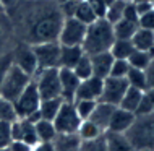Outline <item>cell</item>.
I'll list each match as a JSON object with an SVG mask.
<instances>
[{
    "label": "cell",
    "instance_id": "6da1fadb",
    "mask_svg": "<svg viewBox=\"0 0 154 151\" xmlns=\"http://www.w3.org/2000/svg\"><path fill=\"white\" fill-rule=\"evenodd\" d=\"M7 13L11 15V28L24 44L57 41L63 23L60 7L52 0H20Z\"/></svg>",
    "mask_w": 154,
    "mask_h": 151
},
{
    "label": "cell",
    "instance_id": "7a4b0ae2",
    "mask_svg": "<svg viewBox=\"0 0 154 151\" xmlns=\"http://www.w3.org/2000/svg\"><path fill=\"white\" fill-rule=\"evenodd\" d=\"M114 41H115V34H114L112 23H109L106 18H97L96 21L88 24L86 36H85L81 47L85 50V54L93 55V54L110 50Z\"/></svg>",
    "mask_w": 154,
    "mask_h": 151
},
{
    "label": "cell",
    "instance_id": "e575fe53",
    "mask_svg": "<svg viewBox=\"0 0 154 151\" xmlns=\"http://www.w3.org/2000/svg\"><path fill=\"white\" fill-rule=\"evenodd\" d=\"M80 151H107V143H106V133L94 140H86L81 141Z\"/></svg>",
    "mask_w": 154,
    "mask_h": 151
},
{
    "label": "cell",
    "instance_id": "1f68e13d",
    "mask_svg": "<svg viewBox=\"0 0 154 151\" xmlns=\"http://www.w3.org/2000/svg\"><path fill=\"white\" fill-rule=\"evenodd\" d=\"M73 72L80 80H86L89 77H93V65H91V57L88 54H85L80 60L76 62V65L73 67Z\"/></svg>",
    "mask_w": 154,
    "mask_h": 151
},
{
    "label": "cell",
    "instance_id": "d590c367",
    "mask_svg": "<svg viewBox=\"0 0 154 151\" xmlns=\"http://www.w3.org/2000/svg\"><path fill=\"white\" fill-rule=\"evenodd\" d=\"M130 70V64L127 58H114L110 67V73L109 77H117V78H125Z\"/></svg>",
    "mask_w": 154,
    "mask_h": 151
},
{
    "label": "cell",
    "instance_id": "ac0fdd59",
    "mask_svg": "<svg viewBox=\"0 0 154 151\" xmlns=\"http://www.w3.org/2000/svg\"><path fill=\"white\" fill-rule=\"evenodd\" d=\"M117 106H112V104H107V102H102V101H97L96 104L93 114H91L89 120L97 125L102 132H107V127H109V120H110V115L114 112V109Z\"/></svg>",
    "mask_w": 154,
    "mask_h": 151
},
{
    "label": "cell",
    "instance_id": "f907efd6",
    "mask_svg": "<svg viewBox=\"0 0 154 151\" xmlns=\"http://www.w3.org/2000/svg\"><path fill=\"white\" fill-rule=\"evenodd\" d=\"M133 2H151V0H133Z\"/></svg>",
    "mask_w": 154,
    "mask_h": 151
},
{
    "label": "cell",
    "instance_id": "2e32d148",
    "mask_svg": "<svg viewBox=\"0 0 154 151\" xmlns=\"http://www.w3.org/2000/svg\"><path fill=\"white\" fill-rule=\"evenodd\" d=\"M91 57V65H93V75L99 78H107L110 73V67L112 62H114V57L112 54L107 50V52H99V54H93Z\"/></svg>",
    "mask_w": 154,
    "mask_h": 151
},
{
    "label": "cell",
    "instance_id": "484cf974",
    "mask_svg": "<svg viewBox=\"0 0 154 151\" xmlns=\"http://www.w3.org/2000/svg\"><path fill=\"white\" fill-rule=\"evenodd\" d=\"M63 102L62 98H51V99H41V106H39V114L42 119L54 120V117L57 115L59 109Z\"/></svg>",
    "mask_w": 154,
    "mask_h": 151
},
{
    "label": "cell",
    "instance_id": "e0dca14e",
    "mask_svg": "<svg viewBox=\"0 0 154 151\" xmlns=\"http://www.w3.org/2000/svg\"><path fill=\"white\" fill-rule=\"evenodd\" d=\"M83 55H85V50H83L81 46H62L60 44L59 67L60 68H73Z\"/></svg>",
    "mask_w": 154,
    "mask_h": 151
},
{
    "label": "cell",
    "instance_id": "4fadbf2b",
    "mask_svg": "<svg viewBox=\"0 0 154 151\" xmlns=\"http://www.w3.org/2000/svg\"><path fill=\"white\" fill-rule=\"evenodd\" d=\"M135 117H136L135 112H130V111H127V109H122V107L117 106L114 109V112H112V115H110L107 132H112V133H127V130L131 127Z\"/></svg>",
    "mask_w": 154,
    "mask_h": 151
},
{
    "label": "cell",
    "instance_id": "5b68a950",
    "mask_svg": "<svg viewBox=\"0 0 154 151\" xmlns=\"http://www.w3.org/2000/svg\"><path fill=\"white\" fill-rule=\"evenodd\" d=\"M41 106V94L36 88L34 80L26 86V90L13 101V109L16 119H28V117L34 115L39 111Z\"/></svg>",
    "mask_w": 154,
    "mask_h": 151
},
{
    "label": "cell",
    "instance_id": "c3c4849f",
    "mask_svg": "<svg viewBox=\"0 0 154 151\" xmlns=\"http://www.w3.org/2000/svg\"><path fill=\"white\" fill-rule=\"evenodd\" d=\"M136 151H154V149H149V148H143V149H136Z\"/></svg>",
    "mask_w": 154,
    "mask_h": 151
},
{
    "label": "cell",
    "instance_id": "ee69618b",
    "mask_svg": "<svg viewBox=\"0 0 154 151\" xmlns=\"http://www.w3.org/2000/svg\"><path fill=\"white\" fill-rule=\"evenodd\" d=\"M32 151H55V146H54L52 141H39Z\"/></svg>",
    "mask_w": 154,
    "mask_h": 151
},
{
    "label": "cell",
    "instance_id": "4316f807",
    "mask_svg": "<svg viewBox=\"0 0 154 151\" xmlns=\"http://www.w3.org/2000/svg\"><path fill=\"white\" fill-rule=\"evenodd\" d=\"M73 16L76 20H80L81 23H85L86 26L97 20V15L94 13L93 7H91V3L88 2V0H80V2H78L76 10H75V15Z\"/></svg>",
    "mask_w": 154,
    "mask_h": 151
},
{
    "label": "cell",
    "instance_id": "8d00e7d4",
    "mask_svg": "<svg viewBox=\"0 0 154 151\" xmlns=\"http://www.w3.org/2000/svg\"><path fill=\"white\" fill-rule=\"evenodd\" d=\"M16 119L13 104L10 101H7L3 96H0V120H5V122H13Z\"/></svg>",
    "mask_w": 154,
    "mask_h": 151
},
{
    "label": "cell",
    "instance_id": "7bdbcfd3",
    "mask_svg": "<svg viewBox=\"0 0 154 151\" xmlns=\"http://www.w3.org/2000/svg\"><path fill=\"white\" fill-rule=\"evenodd\" d=\"M144 75H146V85L148 88H154V58L151 60L146 68H144ZM146 88V90H148Z\"/></svg>",
    "mask_w": 154,
    "mask_h": 151
},
{
    "label": "cell",
    "instance_id": "277c9868",
    "mask_svg": "<svg viewBox=\"0 0 154 151\" xmlns=\"http://www.w3.org/2000/svg\"><path fill=\"white\" fill-rule=\"evenodd\" d=\"M31 81H32L31 75H28L20 67L11 64V67L8 68V72L3 77L2 85H0V96H3L7 101H10L13 104V101L26 90V86Z\"/></svg>",
    "mask_w": 154,
    "mask_h": 151
},
{
    "label": "cell",
    "instance_id": "b9f144b4",
    "mask_svg": "<svg viewBox=\"0 0 154 151\" xmlns=\"http://www.w3.org/2000/svg\"><path fill=\"white\" fill-rule=\"evenodd\" d=\"M8 146H10L11 151H32V148H34V146L24 143L21 140H11L10 143H8Z\"/></svg>",
    "mask_w": 154,
    "mask_h": 151
},
{
    "label": "cell",
    "instance_id": "f6af8a7d",
    "mask_svg": "<svg viewBox=\"0 0 154 151\" xmlns=\"http://www.w3.org/2000/svg\"><path fill=\"white\" fill-rule=\"evenodd\" d=\"M18 2H20V0H0V5L3 7V10H5V13H7V11L11 10V8H13Z\"/></svg>",
    "mask_w": 154,
    "mask_h": 151
},
{
    "label": "cell",
    "instance_id": "f35d334b",
    "mask_svg": "<svg viewBox=\"0 0 154 151\" xmlns=\"http://www.w3.org/2000/svg\"><path fill=\"white\" fill-rule=\"evenodd\" d=\"M11 141V122L0 120V148Z\"/></svg>",
    "mask_w": 154,
    "mask_h": 151
},
{
    "label": "cell",
    "instance_id": "8992f818",
    "mask_svg": "<svg viewBox=\"0 0 154 151\" xmlns=\"http://www.w3.org/2000/svg\"><path fill=\"white\" fill-rule=\"evenodd\" d=\"M36 88L41 94V99L62 98L60 96V78H59V67L52 68H42L34 75Z\"/></svg>",
    "mask_w": 154,
    "mask_h": 151
},
{
    "label": "cell",
    "instance_id": "d6a6232c",
    "mask_svg": "<svg viewBox=\"0 0 154 151\" xmlns=\"http://www.w3.org/2000/svg\"><path fill=\"white\" fill-rule=\"evenodd\" d=\"M73 104H75V109H76L80 119L86 120V119H89V117H91V114H93V111H94L96 104H97V101H93V99H75Z\"/></svg>",
    "mask_w": 154,
    "mask_h": 151
},
{
    "label": "cell",
    "instance_id": "30bf717a",
    "mask_svg": "<svg viewBox=\"0 0 154 151\" xmlns=\"http://www.w3.org/2000/svg\"><path fill=\"white\" fill-rule=\"evenodd\" d=\"M128 81L127 78H117V77H107L104 78V85H102V93L99 101L112 106H119L122 101L125 91L128 90Z\"/></svg>",
    "mask_w": 154,
    "mask_h": 151
},
{
    "label": "cell",
    "instance_id": "4dcf8cb0",
    "mask_svg": "<svg viewBox=\"0 0 154 151\" xmlns=\"http://www.w3.org/2000/svg\"><path fill=\"white\" fill-rule=\"evenodd\" d=\"M127 81L128 85L133 86V88H138V90L144 91L148 88L146 85V75H144V70H140V68H133V67H130V70H128L127 73Z\"/></svg>",
    "mask_w": 154,
    "mask_h": 151
},
{
    "label": "cell",
    "instance_id": "d4e9b609",
    "mask_svg": "<svg viewBox=\"0 0 154 151\" xmlns=\"http://www.w3.org/2000/svg\"><path fill=\"white\" fill-rule=\"evenodd\" d=\"M104 133H106V132H102V130L99 128L93 120L86 119V120H81L76 135L80 137L81 141H86V140H94V138L101 137V135H104Z\"/></svg>",
    "mask_w": 154,
    "mask_h": 151
},
{
    "label": "cell",
    "instance_id": "bcb514c9",
    "mask_svg": "<svg viewBox=\"0 0 154 151\" xmlns=\"http://www.w3.org/2000/svg\"><path fill=\"white\" fill-rule=\"evenodd\" d=\"M52 2H54V3H57V5L60 7V5H63L65 2H68V0H52Z\"/></svg>",
    "mask_w": 154,
    "mask_h": 151
},
{
    "label": "cell",
    "instance_id": "8fae6325",
    "mask_svg": "<svg viewBox=\"0 0 154 151\" xmlns=\"http://www.w3.org/2000/svg\"><path fill=\"white\" fill-rule=\"evenodd\" d=\"M11 57H13V64L16 67L26 72L28 75H31L34 78V75L37 73L39 67H37V58L32 52V47L29 44H20L18 47H15L11 50Z\"/></svg>",
    "mask_w": 154,
    "mask_h": 151
},
{
    "label": "cell",
    "instance_id": "ba28073f",
    "mask_svg": "<svg viewBox=\"0 0 154 151\" xmlns=\"http://www.w3.org/2000/svg\"><path fill=\"white\" fill-rule=\"evenodd\" d=\"M29 46L32 47V52H34V55L37 58L39 70L59 67V57H60L59 41H44V42H36V44H29Z\"/></svg>",
    "mask_w": 154,
    "mask_h": 151
},
{
    "label": "cell",
    "instance_id": "7402d4cb",
    "mask_svg": "<svg viewBox=\"0 0 154 151\" xmlns=\"http://www.w3.org/2000/svg\"><path fill=\"white\" fill-rule=\"evenodd\" d=\"M114 26V34L115 39H131V36L135 34V31L138 29V21H131L127 18H120L117 23L112 24Z\"/></svg>",
    "mask_w": 154,
    "mask_h": 151
},
{
    "label": "cell",
    "instance_id": "816d5d0a",
    "mask_svg": "<svg viewBox=\"0 0 154 151\" xmlns=\"http://www.w3.org/2000/svg\"><path fill=\"white\" fill-rule=\"evenodd\" d=\"M151 2H152V5H154V0H151Z\"/></svg>",
    "mask_w": 154,
    "mask_h": 151
},
{
    "label": "cell",
    "instance_id": "44dd1931",
    "mask_svg": "<svg viewBox=\"0 0 154 151\" xmlns=\"http://www.w3.org/2000/svg\"><path fill=\"white\" fill-rule=\"evenodd\" d=\"M141 96H143V91L138 90V88H133V86H128V90L125 91L122 101H120L119 107L122 109H127L130 112H135L138 111V106L141 102Z\"/></svg>",
    "mask_w": 154,
    "mask_h": 151
},
{
    "label": "cell",
    "instance_id": "83f0119b",
    "mask_svg": "<svg viewBox=\"0 0 154 151\" xmlns=\"http://www.w3.org/2000/svg\"><path fill=\"white\" fill-rule=\"evenodd\" d=\"M133 50H135V47L131 44V39H115L109 52L114 58H128Z\"/></svg>",
    "mask_w": 154,
    "mask_h": 151
},
{
    "label": "cell",
    "instance_id": "836d02e7",
    "mask_svg": "<svg viewBox=\"0 0 154 151\" xmlns=\"http://www.w3.org/2000/svg\"><path fill=\"white\" fill-rule=\"evenodd\" d=\"M149 112H154V88H148L143 91L136 114H149Z\"/></svg>",
    "mask_w": 154,
    "mask_h": 151
},
{
    "label": "cell",
    "instance_id": "5bb4252c",
    "mask_svg": "<svg viewBox=\"0 0 154 151\" xmlns=\"http://www.w3.org/2000/svg\"><path fill=\"white\" fill-rule=\"evenodd\" d=\"M102 85L104 80L99 77H89L86 80H81L80 85H78L76 94L75 99H93V101H99L102 93Z\"/></svg>",
    "mask_w": 154,
    "mask_h": 151
},
{
    "label": "cell",
    "instance_id": "ffe728a7",
    "mask_svg": "<svg viewBox=\"0 0 154 151\" xmlns=\"http://www.w3.org/2000/svg\"><path fill=\"white\" fill-rule=\"evenodd\" d=\"M106 143L107 151H136L135 146L130 143L125 133H112L106 132Z\"/></svg>",
    "mask_w": 154,
    "mask_h": 151
},
{
    "label": "cell",
    "instance_id": "cb8c5ba5",
    "mask_svg": "<svg viewBox=\"0 0 154 151\" xmlns=\"http://www.w3.org/2000/svg\"><path fill=\"white\" fill-rule=\"evenodd\" d=\"M34 125H36V133H37L39 141H54V140H55V137L59 135L52 120L39 119Z\"/></svg>",
    "mask_w": 154,
    "mask_h": 151
},
{
    "label": "cell",
    "instance_id": "3957f363",
    "mask_svg": "<svg viewBox=\"0 0 154 151\" xmlns=\"http://www.w3.org/2000/svg\"><path fill=\"white\" fill-rule=\"evenodd\" d=\"M125 137L130 140L135 149H154V112L136 114L131 127L127 130Z\"/></svg>",
    "mask_w": 154,
    "mask_h": 151
},
{
    "label": "cell",
    "instance_id": "60d3db41",
    "mask_svg": "<svg viewBox=\"0 0 154 151\" xmlns=\"http://www.w3.org/2000/svg\"><path fill=\"white\" fill-rule=\"evenodd\" d=\"M123 18L131 20V21H138L140 15H138V10H136V7H135V2H127V3H125Z\"/></svg>",
    "mask_w": 154,
    "mask_h": 151
},
{
    "label": "cell",
    "instance_id": "9a60e30c",
    "mask_svg": "<svg viewBox=\"0 0 154 151\" xmlns=\"http://www.w3.org/2000/svg\"><path fill=\"white\" fill-rule=\"evenodd\" d=\"M59 78H60V96L63 101H75L78 85L81 80L75 75L72 68H60L59 67Z\"/></svg>",
    "mask_w": 154,
    "mask_h": 151
},
{
    "label": "cell",
    "instance_id": "9c48e42d",
    "mask_svg": "<svg viewBox=\"0 0 154 151\" xmlns=\"http://www.w3.org/2000/svg\"><path fill=\"white\" fill-rule=\"evenodd\" d=\"M86 24L76 20L75 16L72 18H63V23L60 26V33L57 41L62 46H81L86 36Z\"/></svg>",
    "mask_w": 154,
    "mask_h": 151
},
{
    "label": "cell",
    "instance_id": "f546056e",
    "mask_svg": "<svg viewBox=\"0 0 154 151\" xmlns=\"http://www.w3.org/2000/svg\"><path fill=\"white\" fill-rule=\"evenodd\" d=\"M125 3H127V0H112L109 5H107V10H106L104 18H106L109 23H112V24L117 23L120 18H123Z\"/></svg>",
    "mask_w": 154,
    "mask_h": 151
},
{
    "label": "cell",
    "instance_id": "7dc6e473",
    "mask_svg": "<svg viewBox=\"0 0 154 151\" xmlns=\"http://www.w3.org/2000/svg\"><path fill=\"white\" fill-rule=\"evenodd\" d=\"M0 151H11V149H10V146L7 145V146H2V148H0Z\"/></svg>",
    "mask_w": 154,
    "mask_h": 151
},
{
    "label": "cell",
    "instance_id": "d6986e66",
    "mask_svg": "<svg viewBox=\"0 0 154 151\" xmlns=\"http://www.w3.org/2000/svg\"><path fill=\"white\" fill-rule=\"evenodd\" d=\"M131 44L138 50H146V52L154 54V31L138 28L131 36Z\"/></svg>",
    "mask_w": 154,
    "mask_h": 151
},
{
    "label": "cell",
    "instance_id": "603a6c76",
    "mask_svg": "<svg viewBox=\"0 0 154 151\" xmlns=\"http://www.w3.org/2000/svg\"><path fill=\"white\" fill-rule=\"evenodd\" d=\"M52 143L55 146V151H78L81 140L76 133H70V135H57Z\"/></svg>",
    "mask_w": 154,
    "mask_h": 151
},
{
    "label": "cell",
    "instance_id": "7c38bea8",
    "mask_svg": "<svg viewBox=\"0 0 154 151\" xmlns=\"http://www.w3.org/2000/svg\"><path fill=\"white\" fill-rule=\"evenodd\" d=\"M11 140H21L31 146H36L39 143V138L34 122L28 119H15L11 122Z\"/></svg>",
    "mask_w": 154,
    "mask_h": 151
},
{
    "label": "cell",
    "instance_id": "681fc988",
    "mask_svg": "<svg viewBox=\"0 0 154 151\" xmlns=\"http://www.w3.org/2000/svg\"><path fill=\"white\" fill-rule=\"evenodd\" d=\"M2 13H5V10H3V7L0 5V15H2Z\"/></svg>",
    "mask_w": 154,
    "mask_h": 151
},
{
    "label": "cell",
    "instance_id": "52a82bcc",
    "mask_svg": "<svg viewBox=\"0 0 154 151\" xmlns=\"http://www.w3.org/2000/svg\"><path fill=\"white\" fill-rule=\"evenodd\" d=\"M54 125L59 135H70V133H76L78 127L81 124V119L78 115L76 109H75L73 101H63L62 106L54 117Z\"/></svg>",
    "mask_w": 154,
    "mask_h": 151
},
{
    "label": "cell",
    "instance_id": "74e56055",
    "mask_svg": "<svg viewBox=\"0 0 154 151\" xmlns=\"http://www.w3.org/2000/svg\"><path fill=\"white\" fill-rule=\"evenodd\" d=\"M13 64V57H11V50H7V52L0 54V85L3 81V77L8 72V68Z\"/></svg>",
    "mask_w": 154,
    "mask_h": 151
},
{
    "label": "cell",
    "instance_id": "ab89813d",
    "mask_svg": "<svg viewBox=\"0 0 154 151\" xmlns=\"http://www.w3.org/2000/svg\"><path fill=\"white\" fill-rule=\"evenodd\" d=\"M138 26L140 28H144V29H151L154 31V7L151 10L144 11L143 15H140L138 18Z\"/></svg>",
    "mask_w": 154,
    "mask_h": 151
},
{
    "label": "cell",
    "instance_id": "f1b7e54d",
    "mask_svg": "<svg viewBox=\"0 0 154 151\" xmlns=\"http://www.w3.org/2000/svg\"><path fill=\"white\" fill-rule=\"evenodd\" d=\"M152 58H154V54L146 52V50H138V49H135V50L131 52V55L128 57L127 60H128V64H130V67H133V68L144 70L149 64H151Z\"/></svg>",
    "mask_w": 154,
    "mask_h": 151
}]
</instances>
